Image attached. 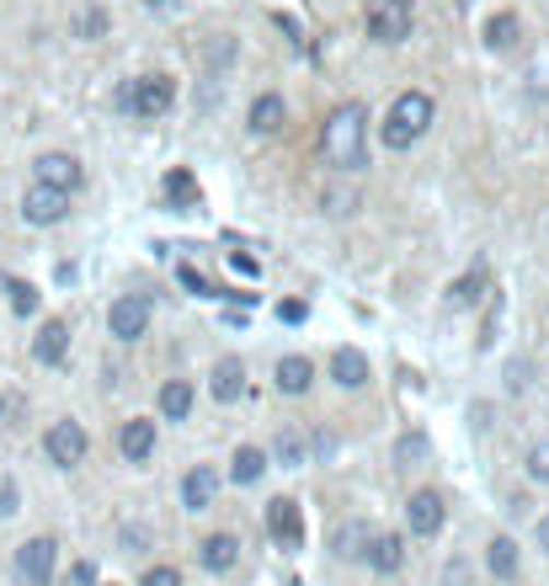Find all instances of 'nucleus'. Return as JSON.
I'll return each mask as SVG.
<instances>
[{
    "label": "nucleus",
    "instance_id": "0eeeda50",
    "mask_svg": "<svg viewBox=\"0 0 549 586\" xmlns=\"http://www.w3.org/2000/svg\"><path fill=\"white\" fill-rule=\"evenodd\" d=\"M107 331L118 336V341H139V336L150 331V298H139V293L113 298V309H107Z\"/></svg>",
    "mask_w": 549,
    "mask_h": 586
},
{
    "label": "nucleus",
    "instance_id": "a19ab883",
    "mask_svg": "<svg viewBox=\"0 0 549 586\" xmlns=\"http://www.w3.org/2000/svg\"><path fill=\"white\" fill-rule=\"evenodd\" d=\"M230 267H235V272H246V278H256V261H252V256L230 251Z\"/></svg>",
    "mask_w": 549,
    "mask_h": 586
},
{
    "label": "nucleus",
    "instance_id": "58836bf2",
    "mask_svg": "<svg viewBox=\"0 0 549 586\" xmlns=\"http://www.w3.org/2000/svg\"><path fill=\"white\" fill-rule=\"evenodd\" d=\"M278 320H289V326H299V320H304V304H299V298H289V304H278Z\"/></svg>",
    "mask_w": 549,
    "mask_h": 586
},
{
    "label": "nucleus",
    "instance_id": "e433bc0d",
    "mask_svg": "<svg viewBox=\"0 0 549 586\" xmlns=\"http://www.w3.org/2000/svg\"><path fill=\"white\" fill-rule=\"evenodd\" d=\"M144 544H150L144 528H124V554H144Z\"/></svg>",
    "mask_w": 549,
    "mask_h": 586
},
{
    "label": "nucleus",
    "instance_id": "f8f14e48",
    "mask_svg": "<svg viewBox=\"0 0 549 586\" xmlns=\"http://www.w3.org/2000/svg\"><path fill=\"white\" fill-rule=\"evenodd\" d=\"M33 176H38L43 187H59V192H75L85 181V171H81V161L75 155H38V166H33Z\"/></svg>",
    "mask_w": 549,
    "mask_h": 586
},
{
    "label": "nucleus",
    "instance_id": "f257e3e1",
    "mask_svg": "<svg viewBox=\"0 0 549 586\" xmlns=\"http://www.w3.org/2000/svg\"><path fill=\"white\" fill-rule=\"evenodd\" d=\"M320 150L337 171H358L363 166V150H369V107L363 102H341L337 113L320 128Z\"/></svg>",
    "mask_w": 549,
    "mask_h": 586
},
{
    "label": "nucleus",
    "instance_id": "c85d7f7f",
    "mask_svg": "<svg viewBox=\"0 0 549 586\" xmlns=\"http://www.w3.org/2000/svg\"><path fill=\"white\" fill-rule=\"evenodd\" d=\"M5 293H11V309H16V315H38V289H33V283L5 278Z\"/></svg>",
    "mask_w": 549,
    "mask_h": 586
},
{
    "label": "nucleus",
    "instance_id": "ddd939ff",
    "mask_svg": "<svg viewBox=\"0 0 549 586\" xmlns=\"http://www.w3.org/2000/svg\"><path fill=\"white\" fill-rule=\"evenodd\" d=\"M213 502H219V474H213L209 464L187 469V474H182V506H187V512H209Z\"/></svg>",
    "mask_w": 549,
    "mask_h": 586
},
{
    "label": "nucleus",
    "instance_id": "9d476101",
    "mask_svg": "<svg viewBox=\"0 0 549 586\" xmlns=\"http://www.w3.org/2000/svg\"><path fill=\"white\" fill-rule=\"evenodd\" d=\"M267 534H272L283 549L304 544V512H299V502H289V496L267 502Z\"/></svg>",
    "mask_w": 549,
    "mask_h": 586
},
{
    "label": "nucleus",
    "instance_id": "a878e982",
    "mask_svg": "<svg viewBox=\"0 0 549 586\" xmlns=\"http://www.w3.org/2000/svg\"><path fill=\"white\" fill-rule=\"evenodd\" d=\"M480 298H486V267L465 272V278L448 289V304H454V309H469V304H480Z\"/></svg>",
    "mask_w": 549,
    "mask_h": 586
},
{
    "label": "nucleus",
    "instance_id": "20e7f679",
    "mask_svg": "<svg viewBox=\"0 0 549 586\" xmlns=\"http://www.w3.org/2000/svg\"><path fill=\"white\" fill-rule=\"evenodd\" d=\"M85 448H91V437H85L81 421H54L48 432H43V454L48 464H59V469H75L85 459Z\"/></svg>",
    "mask_w": 549,
    "mask_h": 586
},
{
    "label": "nucleus",
    "instance_id": "7c9ffc66",
    "mask_svg": "<svg viewBox=\"0 0 549 586\" xmlns=\"http://www.w3.org/2000/svg\"><path fill=\"white\" fill-rule=\"evenodd\" d=\"M22 411H27V400H22L16 389H0V426H16Z\"/></svg>",
    "mask_w": 549,
    "mask_h": 586
},
{
    "label": "nucleus",
    "instance_id": "f3484780",
    "mask_svg": "<svg viewBox=\"0 0 549 586\" xmlns=\"http://www.w3.org/2000/svg\"><path fill=\"white\" fill-rule=\"evenodd\" d=\"M363 560H369L379 576H395V571L406 565V539H400V534H374L369 549H363Z\"/></svg>",
    "mask_w": 549,
    "mask_h": 586
},
{
    "label": "nucleus",
    "instance_id": "bb28decb",
    "mask_svg": "<svg viewBox=\"0 0 549 586\" xmlns=\"http://www.w3.org/2000/svg\"><path fill=\"white\" fill-rule=\"evenodd\" d=\"M166 198H171V209H192L198 203V181H192V171H171L166 176Z\"/></svg>",
    "mask_w": 549,
    "mask_h": 586
},
{
    "label": "nucleus",
    "instance_id": "393cba45",
    "mask_svg": "<svg viewBox=\"0 0 549 586\" xmlns=\"http://www.w3.org/2000/svg\"><path fill=\"white\" fill-rule=\"evenodd\" d=\"M517 38H523V22H517L512 11L486 22V48H502V54H507V48H517Z\"/></svg>",
    "mask_w": 549,
    "mask_h": 586
},
{
    "label": "nucleus",
    "instance_id": "c9c22d12",
    "mask_svg": "<svg viewBox=\"0 0 549 586\" xmlns=\"http://www.w3.org/2000/svg\"><path fill=\"white\" fill-rule=\"evenodd\" d=\"M528 474L549 485V448H545V443H539V448H528Z\"/></svg>",
    "mask_w": 549,
    "mask_h": 586
},
{
    "label": "nucleus",
    "instance_id": "aec40b11",
    "mask_svg": "<svg viewBox=\"0 0 549 586\" xmlns=\"http://www.w3.org/2000/svg\"><path fill=\"white\" fill-rule=\"evenodd\" d=\"M517 565H523V560H517V544H512L507 534H497V539L486 544V571H491L497 582H512V576H517Z\"/></svg>",
    "mask_w": 549,
    "mask_h": 586
},
{
    "label": "nucleus",
    "instance_id": "5701e85b",
    "mask_svg": "<svg viewBox=\"0 0 549 586\" xmlns=\"http://www.w3.org/2000/svg\"><path fill=\"white\" fill-rule=\"evenodd\" d=\"M261 474H267V454H261V448L246 443V448L230 454V480H235V485H256Z\"/></svg>",
    "mask_w": 549,
    "mask_h": 586
},
{
    "label": "nucleus",
    "instance_id": "a211bd4d",
    "mask_svg": "<svg viewBox=\"0 0 549 586\" xmlns=\"http://www.w3.org/2000/svg\"><path fill=\"white\" fill-rule=\"evenodd\" d=\"M331 378H337L341 389H363L369 384V358L358 347H337L331 352Z\"/></svg>",
    "mask_w": 549,
    "mask_h": 586
},
{
    "label": "nucleus",
    "instance_id": "7ed1b4c3",
    "mask_svg": "<svg viewBox=\"0 0 549 586\" xmlns=\"http://www.w3.org/2000/svg\"><path fill=\"white\" fill-rule=\"evenodd\" d=\"M363 27H369V38L384 43V48L400 43V38H411V0H369Z\"/></svg>",
    "mask_w": 549,
    "mask_h": 586
},
{
    "label": "nucleus",
    "instance_id": "2f4dec72",
    "mask_svg": "<svg viewBox=\"0 0 549 586\" xmlns=\"http://www.w3.org/2000/svg\"><path fill=\"white\" fill-rule=\"evenodd\" d=\"M16 506H22L16 480H11V474H0V517H16Z\"/></svg>",
    "mask_w": 549,
    "mask_h": 586
},
{
    "label": "nucleus",
    "instance_id": "79ce46f5",
    "mask_svg": "<svg viewBox=\"0 0 549 586\" xmlns=\"http://www.w3.org/2000/svg\"><path fill=\"white\" fill-rule=\"evenodd\" d=\"M75 586H96V571H91L85 560H81V565H75Z\"/></svg>",
    "mask_w": 549,
    "mask_h": 586
},
{
    "label": "nucleus",
    "instance_id": "4be33fe9",
    "mask_svg": "<svg viewBox=\"0 0 549 586\" xmlns=\"http://www.w3.org/2000/svg\"><path fill=\"white\" fill-rule=\"evenodd\" d=\"M272 459L283 464V469H299V464H309V443H304V432H299V426H283V432L272 437Z\"/></svg>",
    "mask_w": 549,
    "mask_h": 586
},
{
    "label": "nucleus",
    "instance_id": "dca6fc26",
    "mask_svg": "<svg viewBox=\"0 0 549 586\" xmlns=\"http://www.w3.org/2000/svg\"><path fill=\"white\" fill-rule=\"evenodd\" d=\"M33 358H38L43 368H59L70 358V326L65 320H43V331L33 336Z\"/></svg>",
    "mask_w": 549,
    "mask_h": 586
},
{
    "label": "nucleus",
    "instance_id": "6ab92c4d",
    "mask_svg": "<svg viewBox=\"0 0 549 586\" xmlns=\"http://www.w3.org/2000/svg\"><path fill=\"white\" fill-rule=\"evenodd\" d=\"M278 395H304L315 384V363L309 358H278Z\"/></svg>",
    "mask_w": 549,
    "mask_h": 586
},
{
    "label": "nucleus",
    "instance_id": "39448f33",
    "mask_svg": "<svg viewBox=\"0 0 549 586\" xmlns=\"http://www.w3.org/2000/svg\"><path fill=\"white\" fill-rule=\"evenodd\" d=\"M54 565H59V544L54 539H27V544L16 549L22 586H54Z\"/></svg>",
    "mask_w": 549,
    "mask_h": 586
},
{
    "label": "nucleus",
    "instance_id": "4c0bfd02",
    "mask_svg": "<svg viewBox=\"0 0 549 586\" xmlns=\"http://www.w3.org/2000/svg\"><path fill=\"white\" fill-rule=\"evenodd\" d=\"M113 107H118V113H133V81H124L113 91Z\"/></svg>",
    "mask_w": 549,
    "mask_h": 586
},
{
    "label": "nucleus",
    "instance_id": "9b49d317",
    "mask_svg": "<svg viewBox=\"0 0 549 586\" xmlns=\"http://www.w3.org/2000/svg\"><path fill=\"white\" fill-rule=\"evenodd\" d=\"M118 454H124L128 464L155 459V421L150 417H128L124 426H118Z\"/></svg>",
    "mask_w": 549,
    "mask_h": 586
},
{
    "label": "nucleus",
    "instance_id": "ea45409f",
    "mask_svg": "<svg viewBox=\"0 0 549 586\" xmlns=\"http://www.w3.org/2000/svg\"><path fill=\"white\" fill-rule=\"evenodd\" d=\"M326 203H331V213H352L358 198H352V192H326Z\"/></svg>",
    "mask_w": 549,
    "mask_h": 586
},
{
    "label": "nucleus",
    "instance_id": "2eb2a0df",
    "mask_svg": "<svg viewBox=\"0 0 549 586\" xmlns=\"http://www.w3.org/2000/svg\"><path fill=\"white\" fill-rule=\"evenodd\" d=\"M198 565L213 571V576L235 571V565H241V539H235V534H209V539L198 544Z\"/></svg>",
    "mask_w": 549,
    "mask_h": 586
},
{
    "label": "nucleus",
    "instance_id": "f704fd0d",
    "mask_svg": "<svg viewBox=\"0 0 549 586\" xmlns=\"http://www.w3.org/2000/svg\"><path fill=\"white\" fill-rule=\"evenodd\" d=\"M75 33H81V38H102V33H107V16H102V11H81Z\"/></svg>",
    "mask_w": 549,
    "mask_h": 586
},
{
    "label": "nucleus",
    "instance_id": "6e6552de",
    "mask_svg": "<svg viewBox=\"0 0 549 586\" xmlns=\"http://www.w3.org/2000/svg\"><path fill=\"white\" fill-rule=\"evenodd\" d=\"M65 213H70V192H59V187L33 181V187L22 192V219H27V224H43V230H48V224H59Z\"/></svg>",
    "mask_w": 549,
    "mask_h": 586
},
{
    "label": "nucleus",
    "instance_id": "f03ea898",
    "mask_svg": "<svg viewBox=\"0 0 549 586\" xmlns=\"http://www.w3.org/2000/svg\"><path fill=\"white\" fill-rule=\"evenodd\" d=\"M427 128H432V96L427 91H400L389 118H384V144L389 150H411Z\"/></svg>",
    "mask_w": 549,
    "mask_h": 586
},
{
    "label": "nucleus",
    "instance_id": "473e14b6",
    "mask_svg": "<svg viewBox=\"0 0 549 586\" xmlns=\"http://www.w3.org/2000/svg\"><path fill=\"white\" fill-rule=\"evenodd\" d=\"M139 586H182V571H171V565H150V571L139 576Z\"/></svg>",
    "mask_w": 549,
    "mask_h": 586
},
{
    "label": "nucleus",
    "instance_id": "1a4fd4ad",
    "mask_svg": "<svg viewBox=\"0 0 549 586\" xmlns=\"http://www.w3.org/2000/svg\"><path fill=\"white\" fill-rule=\"evenodd\" d=\"M443 517H448V506L437 491H411V502H406V528L417 534V539H432L437 528H443Z\"/></svg>",
    "mask_w": 549,
    "mask_h": 586
},
{
    "label": "nucleus",
    "instance_id": "cd10ccee",
    "mask_svg": "<svg viewBox=\"0 0 549 586\" xmlns=\"http://www.w3.org/2000/svg\"><path fill=\"white\" fill-rule=\"evenodd\" d=\"M369 549V528L363 523H341L337 528V560H358Z\"/></svg>",
    "mask_w": 549,
    "mask_h": 586
},
{
    "label": "nucleus",
    "instance_id": "72a5a7b5",
    "mask_svg": "<svg viewBox=\"0 0 549 586\" xmlns=\"http://www.w3.org/2000/svg\"><path fill=\"white\" fill-rule=\"evenodd\" d=\"M176 278H182V283H187V289H192V293H203V298H219V289H213L209 278H203V272H198V267H182V272H176Z\"/></svg>",
    "mask_w": 549,
    "mask_h": 586
},
{
    "label": "nucleus",
    "instance_id": "4468645a",
    "mask_svg": "<svg viewBox=\"0 0 549 586\" xmlns=\"http://www.w3.org/2000/svg\"><path fill=\"white\" fill-rule=\"evenodd\" d=\"M209 389L219 406H235V400L246 395V363H241V358H219L209 374Z\"/></svg>",
    "mask_w": 549,
    "mask_h": 586
},
{
    "label": "nucleus",
    "instance_id": "c756f323",
    "mask_svg": "<svg viewBox=\"0 0 549 586\" xmlns=\"http://www.w3.org/2000/svg\"><path fill=\"white\" fill-rule=\"evenodd\" d=\"M417 459H427V437L422 432H406V437L395 443V464H406V469H411Z\"/></svg>",
    "mask_w": 549,
    "mask_h": 586
},
{
    "label": "nucleus",
    "instance_id": "b1692460",
    "mask_svg": "<svg viewBox=\"0 0 549 586\" xmlns=\"http://www.w3.org/2000/svg\"><path fill=\"white\" fill-rule=\"evenodd\" d=\"M161 417H166V421H187V417H192V384H187V378H171V384H161Z\"/></svg>",
    "mask_w": 549,
    "mask_h": 586
},
{
    "label": "nucleus",
    "instance_id": "37998d69",
    "mask_svg": "<svg viewBox=\"0 0 549 586\" xmlns=\"http://www.w3.org/2000/svg\"><path fill=\"white\" fill-rule=\"evenodd\" d=\"M534 539H539V549L549 554V517H539V528H534Z\"/></svg>",
    "mask_w": 549,
    "mask_h": 586
},
{
    "label": "nucleus",
    "instance_id": "423d86ee",
    "mask_svg": "<svg viewBox=\"0 0 549 586\" xmlns=\"http://www.w3.org/2000/svg\"><path fill=\"white\" fill-rule=\"evenodd\" d=\"M171 102H176V81L171 75H139L133 81V118H166Z\"/></svg>",
    "mask_w": 549,
    "mask_h": 586
},
{
    "label": "nucleus",
    "instance_id": "412c9836",
    "mask_svg": "<svg viewBox=\"0 0 549 586\" xmlns=\"http://www.w3.org/2000/svg\"><path fill=\"white\" fill-rule=\"evenodd\" d=\"M289 124V107H283V96H256L252 102V133H278V128Z\"/></svg>",
    "mask_w": 549,
    "mask_h": 586
}]
</instances>
